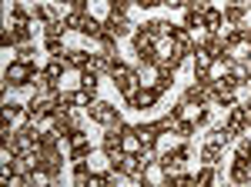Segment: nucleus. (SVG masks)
<instances>
[{
	"instance_id": "20",
	"label": "nucleus",
	"mask_w": 251,
	"mask_h": 187,
	"mask_svg": "<svg viewBox=\"0 0 251 187\" xmlns=\"http://www.w3.org/2000/svg\"><path fill=\"white\" fill-rule=\"evenodd\" d=\"M184 27H188V30L204 27V10H191V7H184Z\"/></svg>"
},
{
	"instance_id": "37",
	"label": "nucleus",
	"mask_w": 251,
	"mask_h": 187,
	"mask_svg": "<svg viewBox=\"0 0 251 187\" xmlns=\"http://www.w3.org/2000/svg\"><path fill=\"white\" fill-rule=\"evenodd\" d=\"M137 7H144V10H151V7H157V3H164V0H134Z\"/></svg>"
},
{
	"instance_id": "32",
	"label": "nucleus",
	"mask_w": 251,
	"mask_h": 187,
	"mask_svg": "<svg viewBox=\"0 0 251 187\" xmlns=\"http://www.w3.org/2000/svg\"><path fill=\"white\" fill-rule=\"evenodd\" d=\"M17 60H34V44H20L17 47Z\"/></svg>"
},
{
	"instance_id": "43",
	"label": "nucleus",
	"mask_w": 251,
	"mask_h": 187,
	"mask_svg": "<svg viewBox=\"0 0 251 187\" xmlns=\"http://www.w3.org/2000/svg\"><path fill=\"white\" fill-rule=\"evenodd\" d=\"M20 3H24V0H20Z\"/></svg>"
},
{
	"instance_id": "30",
	"label": "nucleus",
	"mask_w": 251,
	"mask_h": 187,
	"mask_svg": "<svg viewBox=\"0 0 251 187\" xmlns=\"http://www.w3.org/2000/svg\"><path fill=\"white\" fill-rule=\"evenodd\" d=\"M234 157H241V161H251V137H241V140H238V147H234Z\"/></svg>"
},
{
	"instance_id": "38",
	"label": "nucleus",
	"mask_w": 251,
	"mask_h": 187,
	"mask_svg": "<svg viewBox=\"0 0 251 187\" xmlns=\"http://www.w3.org/2000/svg\"><path fill=\"white\" fill-rule=\"evenodd\" d=\"M164 7H171V10H177V7H188V0H164Z\"/></svg>"
},
{
	"instance_id": "41",
	"label": "nucleus",
	"mask_w": 251,
	"mask_h": 187,
	"mask_svg": "<svg viewBox=\"0 0 251 187\" xmlns=\"http://www.w3.org/2000/svg\"><path fill=\"white\" fill-rule=\"evenodd\" d=\"M248 127H251V107H248Z\"/></svg>"
},
{
	"instance_id": "31",
	"label": "nucleus",
	"mask_w": 251,
	"mask_h": 187,
	"mask_svg": "<svg viewBox=\"0 0 251 187\" xmlns=\"http://www.w3.org/2000/svg\"><path fill=\"white\" fill-rule=\"evenodd\" d=\"M107 10L111 14H127L131 10V0H107Z\"/></svg>"
},
{
	"instance_id": "21",
	"label": "nucleus",
	"mask_w": 251,
	"mask_h": 187,
	"mask_svg": "<svg viewBox=\"0 0 251 187\" xmlns=\"http://www.w3.org/2000/svg\"><path fill=\"white\" fill-rule=\"evenodd\" d=\"M211 54L208 50H201V47H194V74H201V70H211Z\"/></svg>"
},
{
	"instance_id": "8",
	"label": "nucleus",
	"mask_w": 251,
	"mask_h": 187,
	"mask_svg": "<svg viewBox=\"0 0 251 187\" xmlns=\"http://www.w3.org/2000/svg\"><path fill=\"white\" fill-rule=\"evenodd\" d=\"M111 80H114V87L124 94V97H131V94L144 84V80H141V70H134V67H124V70H121V74H114Z\"/></svg>"
},
{
	"instance_id": "34",
	"label": "nucleus",
	"mask_w": 251,
	"mask_h": 187,
	"mask_svg": "<svg viewBox=\"0 0 251 187\" xmlns=\"http://www.w3.org/2000/svg\"><path fill=\"white\" fill-rule=\"evenodd\" d=\"M208 120H211V111H208V107H201V111L194 114V124H198V127H204Z\"/></svg>"
},
{
	"instance_id": "24",
	"label": "nucleus",
	"mask_w": 251,
	"mask_h": 187,
	"mask_svg": "<svg viewBox=\"0 0 251 187\" xmlns=\"http://www.w3.org/2000/svg\"><path fill=\"white\" fill-rule=\"evenodd\" d=\"M10 34H14V44H30V23H10Z\"/></svg>"
},
{
	"instance_id": "2",
	"label": "nucleus",
	"mask_w": 251,
	"mask_h": 187,
	"mask_svg": "<svg viewBox=\"0 0 251 187\" xmlns=\"http://www.w3.org/2000/svg\"><path fill=\"white\" fill-rule=\"evenodd\" d=\"M188 157H191L188 144H177V147H171V150H161V154H157L154 167L161 170V174H177V170H181V164H184Z\"/></svg>"
},
{
	"instance_id": "3",
	"label": "nucleus",
	"mask_w": 251,
	"mask_h": 187,
	"mask_svg": "<svg viewBox=\"0 0 251 187\" xmlns=\"http://www.w3.org/2000/svg\"><path fill=\"white\" fill-rule=\"evenodd\" d=\"M87 117H91L94 124H100L104 131H107V127H117V124H124V117L117 114V107H114V104H107V100H94V104L87 107Z\"/></svg>"
},
{
	"instance_id": "10",
	"label": "nucleus",
	"mask_w": 251,
	"mask_h": 187,
	"mask_svg": "<svg viewBox=\"0 0 251 187\" xmlns=\"http://www.w3.org/2000/svg\"><path fill=\"white\" fill-rule=\"evenodd\" d=\"M228 131H231L234 137L248 131V111H245L241 104H234V107H231V114H228Z\"/></svg>"
},
{
	"instance_id": "9",
	"label": "nucleus",
	"mask_w": 251,
	"mask_h": 187,
	"mask_svg": "<svg viewBox=\"0 0 251 187\" xmlns=\"http://www.w3.org/2000/svg\"><path fill=\"white\" fill-rule=\"evenodd\" d=\"M137 134H141V144H144V150H151V154H157V140H161V127H157V120H151V124H137Z\"/></svg>"
},
{
	"instance_id": "23",
	"label": "nucleus",
	"mask_w": 251,
	"mask_h": 187,
	"mask_svg": "<svg viewBox=\"0 0 251 187\" xmlns=\"http://www.w3.org/2000/svg\"><path fill=\"white\" fill-rule=\"evenodd\" d=\"M194 131H198V124H194V117H181V120L174 124V134H177V137H184V140H188V137H191Z\"/></svg>"
},
{
	"instance_id": "5",
	"label": "nucleus",
	"mask_w": 251,
	"mask_h": 187,
	"mask_svg": "<svg viewBox=\"0 0 251 187\" xmlns=\"http://www.w3.org/2000/svg\"><path fill=\"white\" fill-rule=\"evenodd\" d=\"M104 34H111V37H131L134 34V23H131V17L127 14H107L104 17Z\"/></svg>"
},
{
	"instance_id": "22",
	"label": "nucleus",
	"mask_w": 251,
	"mask_h": 187,
	"mask_svg": "<svg viewBox=\"0 0 251 187\" xmlns=\"http://www.w3.org/2000/svg\"><path fill=\"white\" fill-rule=\"evenodd\" d=\"M67 34V23H64V17H54L50 23H44V37H64Z\"/></svg>"
},
{
	"instance_id": "39",
	"label": "nucleus",
	"mask_w": 251,
	"mask_h": 187,
	"mask_svg": "<svg viewBox=\"0 0 251 187\" xmlns=\"http://www.w3.org/2000/svg\"><path fill=\"white\" fill-rule=\"evenodd\" d=\"M241 37H245V44H248V50H251V27H245V23H241Z\"/></svg>"
},
{
	"instance_id": "15",
	"label": "nucleus",
	"mask_w": 251,
	"mask_h": 187,
	"mask_svg": "<svg viewBox=\"0 0 251 187\" xmlns=\"http://www.w3.org/2000/svg\"><path fill=\"white\" fill-rule=\"evenodd\" d=\"M174 74H177V70H171V67H164V64H157V77H154V87L161 94H168L174 87Z\"/></svg>"
},
{
	"instance_id": "42",
	"label": "nucleus",
	"mask_w": 251,
	"mask_h": 187,
	"mask_svg": "<svg viewBox=\"0 0 251 187\" xmlns=\"http://www.w3.org/2000/svg\"><path fill=\"white\" fill-rule=\"evenodd\" d=\"M245 3H248V10H251V0H245Z\"/></svg>"
},
{
	"instance_id": "26",
	"label": "nucleus",
	"mask_w": 251,
	"mask_h": 187,
	"mask_svg": "<svg viewBox=\"0 0 251 187\" xmlns=\"http://www.w3.org/2000/svg\"><path fill=\"white\" fill-rule=\"evenodd\" d=\"M208 140H218V144H228V140H234V134L228 131V124H218V127H211V137Z\"/></svg>"
},
{
	"instance_id": "28",
	"label": "nucleus",
	"mask_w": 251,
	"mask_h": 187,
	"mask_svg": "<svg viewBox=\"0 0 251 187\" xmlns=\"http://www.w3.org/2000/svg\"><path fill=\"white\" fill-rule=\"evenodd\" d=\"M44 47H47V54H50V57H67L64 40H60V37H47V44H44Z\"/></svg>"
},
{
	"instance_id": "13",
	"label": "nucleus",
	"mask_w": 251,
	"mask_h": 187,
	"mask_svg": "<svg viewBox=\"0 0 251 187\" xmlns=\"http://www.w3.org/2000/svg\"><path fill=\"white\" fill-rule=\"evenodd\" d=\"M71 64H67V57H50V64L44 67V74H47V80H54V84H60V77H64V70H67Z\"/></svg>"
},
{
	"instance_id": "35",
	"label": "nucleus",
	"mask_w": 251,
	"mask_h": 187,
	"mask_svg": "<svg viewBox=\"0 0 251 187\" xmlns=\"http://www.w3.org/2000/svg\"><path fill=\"white\" fill-rule=\"evenodd\" d=\"M0 44H3L7 50H10V47H17V44H14V34H10V27H7V30L0 34Z\"/></svg>"
},
{
	"instance_id": "6",
	"label": "nucleus",
	"mask_w": 251,
	"mask_h": 187,
	"mask_svg": "<svg viewBox=\"0 0 251 187\" xmlns=\"http://www.w3.org/2000/svg\"><path fill=\"white\" fill-rule=\"evenodd\" d=\"M67 144H71V150H67V157L71 161H87L91 154H94V147H91V140H87V134H84V127H77V131L67 137Z\"/></svg>"
},
{
	"instance_id": "1",
	"label": "nucleus",
	"mask_w": 251,
	"mask_h": 187,
	"mask_svg": "<svg viewBox=\"0 0 251 187\" xmlns=\"http://www.w3.org/2000/svg\"><path fill=\"white\" fill-rule=\"evenodd\" d=\"M34 74H37L34 60H10L7 70H3V94L10 91V87H27V84H34Z\"/></svg>"
},
{
	"instance_id": "36",
	"label": "nucleus",
	"mask_w": 251,
	"mask_h": 187,
	"mask_svg": "<svg viewBox=\"0 0 251 187\" xmlns=\"http://www.w3.org/2000/svg\"><path fill=\"white\" fill-rule=\"evenodd\" d=\"M188 7H191V10H208L211 3H208V0H188Z\"/></svg>"
},
{
	"instance_id": "11",
	"label": "nucleus",
	"mask_w": 251,
	"mask_h": 187,
	"mask_svg": "<svg viewBox=\"0 0 251 187\" xmlns=\"http://www.w3.org/2000/svg\"><path fill=\"white\" fill-rule=\"evenodd\" d=\"M225 23H231V27H241L245 23V14H248V3H225Z\"/></svg>"
},
{
	"instance_id": "18",
	"label": "nucleus",
	"mask_w": 251,
	"mask_h": 187,
	"mask_svg": "<svg viewBox=\"0 0 251 187\" xmlns=\"http://www.w3.org/2000/svg\"><path fill=\"white\" fill-rule=\"evenodd\" d=\"M91 60H94V54H87V50H67V64H71L74 70H87Z\"/></svg>"
},
{
	"instance_id": "25",
	"label": "nucleus",
	"mask_w": 251,
	"mask_h": 187,
	"mask_svg": "<svg viewBox=\"0 0 251 187\" xmlns=\"http://www.w3.org/2000/svg\"><path fill=\"white\" fill-rule=\"evenodd\" d=\"M30 14H34V20H40V23H50V20L57 17V14H54V7H47V3H37Z\"/></svg>"
},
{
	"instance_id": "4",
	"label": "nucleus",
	"mask_w": 251,
	"mask_h": 187,
	"mask_svg": "<svg viewBox=\"0 0 251 187\" xmlns=\"http://www.w3.org/2000/svg\"><path fill=\"white\" fill-rule=\"evenodd\" d=\"M127 100V107H134V111H144V107H154L157 100H161V91H157L154 84H141L131 97H124Z\"/></svg>"
},
{
	"instance_id": "27",
	"label": "nucleus",
	"mask_w": 251,
	"mask_h": 187,
	"mask_svg": "<svg viewBox=\"0 0 251 187\" xmlns=\"http://www.w3.org/2000/svg\"><path fill=\"white\" fill-rule=\"evenodd\" d=\"M91 177V164L87 161H74V184H87Z\"/></svg>"
},
{
	"instance_id": "19",
	"label": "nucleus",
	"mask_w": 251,
	"mask_h": 187,
	"mask_svg": "<svg viewBox=\"0 0 251 187\" xmlns=\"http://www.w3.org/2000/svg\"><path fill=\"white\" fill-rule=\"evenodd\" d=\"M141 27L154 40H168V27H171V23H168V20H148V23H141Z\"/></svg>"
},
{
	"instance_id": "33",
	"label": "nucleus",
	"mask_w": 251,
	"mask_h": 187,
	"mask_svg": "<svg viewBox=\"0 0 251 187\" xmlns=\"http://www.w3.org/2000/svg\"><path fill=\"white\" fill-rule=\"evenodd\" d=\"M3 111L17 117V114H24V111H27V104H17V100H7V104H3Z\"/></svg>"
},
{
	"instance_id": "12",
	"label": "nucleus",
	"mask_w": 251,
	"mask_h": 187,
	"mask_svg": "<svg viewBox=\"0 0 251 187\" xmlns=\"http://www.w3.org/2000/svg\"><path fill=\"white\" fill-rule=\"evenodd\" d=\"M188 107H204L208 104V87H201V84H191L188 91H184V97H181Z\"/></svg>"
},
{
	"instance_id": "14",
	"label": "nucleus",
	"mask_w": 251,
	"mask_h": 187,
	"mask_svg": "<svg viewBox=\"0 0 251 187\" xmlns=\"http://www.w3.org/2000/svg\"><path fill=\"white\" fill-rule=\"evenodd\" d=\"M221 154H225V144H218V140H208V144L201 147V161L218 167V164H221Z\"/></svg>"
},
{
	"instance_id": "29",
	"label": "nucleus",
	"mask_w": 251,
	"mask_h": 187,
	"mask_svg": "<svg viewBox=\"0 0 251 187\" xmlns=\"http://www.w3.org/2000/svg\"><path fill=\"white\" fill-rule=\"evenodd\" d=\"M194 181H198L201 187H208V184L214 181V164H204V167H201L198 174H194Z\"/></svg>"
},
{
	"instance_id": "40",
	"label": "nucleus",
	"mask_w": 251,
	"mask_h": 187,
	"mask_svg": "<svg viewBox=\"0 0 251 187\" xmlns=\"http://www.w3.org/2000/svg\"><path fill=\"white\" fill-rule=\"evenodd\" d=\"M54 3H67V7H71V3H74V0H54Z\"/></svg>"
},
{
	"instance_id": "16",
	"label": "nucleus",
	"mask_w": 251,
	"mask_h": 187,
	"mask_svg": "<svg viewBox=\"0 0 251 187\" xmlns=\"http://www.w3.org/2000/svg\"><path fill=\"white\" fill-rule=\"evenodd\" d=\"M80 34L84 37H91V40H100V34H104V20H97V17H84V23H80Z\"/></svg>"
},
{
	"instance_id": "17",
	"label": "nucleus",
	"mask_w": 251,
	"mask_h": 187,
	"mask_svg": "<svg viewBox=\"0 0 251 187\" xmlns=\"http://www.w3.org/2000/svg\"><path fill=\"white\" fill-rule=\"evenodd\" d=\"M221 27H225V14L214 10V7H208V10H204V30H208V34H218Z\"/></svg>"
},
{
	"instance_id": "7",
	"label": "nucleus",
	"mask_w": 251,
	"mask_h": 187,
	"mask_svg": "<svg viewBox=\"0 0 251 187\" xmlns=\"http://www.w3.org/2000/svg\"><path fill=\"white\" fill-rule=\"evenodd\" d=\"M50 127L60 134V140H67V137L77 131V127H84V124H80V117H74V111H60V114L50 117Z\"/></svg>"
}]
</instances>
